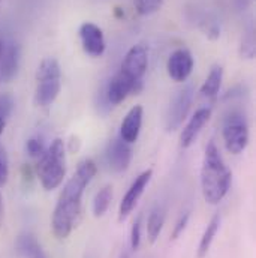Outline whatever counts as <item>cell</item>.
I'll return each instance as SVG.
<instances>
[{
	"label": "cell",
	"mask_w": 256,
	"mask_h": 258,
	"mask_svg": "<svg viewBox=\"0 0 256 258\" xmlns=\"http://www.w3.org/2000/svg\"><path fill=\"white\" fill-rule=\"evenodd\" d=\"M96 171L95 161L84 159L64 185L51 218V228L57 239H66L76 227L82 207V194L96 176Z\"/></svg>",
	"instance_id": "cell-1"
},
{
	"label": "cell",
	"mask_w": 256,
	"mask_h": 258,
	"mask_svg": "<svg viewBox=\"0 0 256 258\" xmlns=\"http://www.w3.org/2000/svg\"><path fill=\"white\" fill-rule=\"evenodd\" d=\"M232 173L225 164L219 147L210 141L204 152L201 167V189L202 197L208 204H219L229 191Z\"/></svg>",
	"instance_id": "cell-2"
},
{
	"label": "cell",
	"mask_w": 256,
	"mask_h": 258,
	"mask_svg": "<svg viewBox=\"0 0 256 258\" xmlns=\"http://www.w3.org/2000/svg\"><path fill=\"white\" fill-rule=\"evenodd\" d=\"M38 159L36 174L44 189L53 191L59 188L66 176V149L63 140L56 138Z\"/></svg>",
	"instance_id": "cell-3"
},
{
	"label": "cell",
	"mask_w": 256,
	"mask_h": 258,
	"mask_svg": "<svg viewBox=\"0 0 256 258\" xmlns=\"http://www.w3.org/2000/svg\"><path fill=\"white\" fill-rule=\"evenodd\" d=\"M62 89V69L54 57H45L36 71V105L47 108L59 96Z\"/></svg>",
	"instance_id": "cell-4"
},
{
	"label": "cell",
	"mask_w": 256,
	"mask_h": 258,
	"mask_svg": "<svg viewBox=\"0 0 256 258\" xmlns=\"http://www.w3.org/2000/svg\"><path fill=\"white\" fill-rule=\"evenodd\" d=\"M222 135L225 147L232 155H240L249 144V125L243 113L232 111L223 120Z\"/></svg>",
	"instance_id": "cell-5"
},
{
	"label": "cell",
	"mask_w": 256,
	"mask_h": 258,
	"mask_svg": "<svg viewBox=\"0 0 256 258\" xmlns=\"http://www.w3.org/2000/svg\"><path fill=\"white\" fill-rule=\"evenodd\" d=\"M193 93H195V90L191 84L176 93V96L173 98V101L168 107L166 116H165L166 131L174 132L183 125V122L186 120V117L191 111V107H192Z\"/></svg>",
	"instance_id": "cell-6"
},
{
	"label": "cell",
	"mask_w": 256,
	"mask_h": 258,
	"mask_svg": "<svg viewBox=\"0 0 256 258\" xmlns=\"http://www.w3.org/2000/svg\"><path fill=\"white\" fill-rule=\"evenodd\" d=\"M148 66V51L142 44L133 45L123 59L120 71L133 83H142V77Z\"/></svg>",
	"instance_id": "cell-7"
},
{
	"label": "cell",
	"mask_w": 256,
	"mask_h": 258,
	"mask_svg": "<svg viewBox=\"0 0 256 258\" xmlns=\"http://www.w3.org/2000/svg\"><path fill=\"white\" fill-rule=\"evenodd\" d=\"M142 89V83H133L125 77L122 72H117L108 83L105 89V102L108 107H114L122 104L130 93H139Z\"/></svg>",
	"instance_id": "cell-8"
},
{
	"label": "cell",
	"mask_w": 256,
	"mask_h": 258,
	"mask_svg": "<svg viewBox=\"0 0 256 258\" xmlns=\"http://www.w3.org/2000/svg\"><path fill=\"white\" fill-rule=\"evenodd\" d=\"M153 171L151 170H145L142 171L129 186L128 192L125 194V197L122 198L120 207H119V221H125L129 215L133 212L135 206L138 204L141 195L144 194L145 188L148 186L150 180H151Z\"/></svg>",
	"instance_id": "cell-9"
},
{
	"label": "cell",
	"mask_w": 256,
	"mask_h": 258,
	"mask_svg": "<svg viewBox=\"0 0 256 258\" xmlns=\"http://www.w3.org/2000/svg\"><path fill=\"white\" fill-rule=\"evenodd\" d=\"M79 39L82 50L92 56V57H101L105 53L107 44H105V36L104 32L99 26L95 23H84L79 27Z\"/></svg>",
	"instance_id": "cell-10"
},
{
	"label": "cell",
	"mask_w": 256,
	"mask_h": 258,
	"mask_svg": "<svg viewBox=\"0 0 256 258\" xmlns=\"http://www.w3.org/2000/svg\"><path fill=\"white\" fill-rule=\"evenodd\" d=\"M166 71L171 80L177 83L186 81L193 71L192 53L188 48H179L173 51L166 62Z\"/></svg>",
	"instance_id": "cell-11"
},
{
	"label": "cell",
	"mask_w": 256,
	"mask_h": 258,
	"mask_svg": "<svg viewBox=\"0 0 256 258\" xmlns=\"http://www.w3.org/2000/svg\"><path fill=\"white\" fill-rule=\"evenodd\" d=\"M132 149L130 144L123 141L120 137L110 141L107 149V162L110 168L116 173L126 171L132 161Z\"/></svg>",
	"instance_id": "cell-12"
},
{
	"label": "cell",
	"mask_w": 256,
	"mask_h": 258,
	"mask_svg": "<svg viewBox=\"0 0 256 258\" xmlns=\"http://www.w3.org/2000/svg\"><path fill=\"white\" fill-rule=\"evenodd\" d=\"M210 117H211L210 107H201L195 111V114L191 117V120L188 122V125L183 128L182 134H180V144L183 149H188L192 146L195 140L198 138V135L201 134V131L208 123Z\"/></svg>",
	"instance_id": "cell-13"
},
{
	"label": "cell",
	"mask_w": 256,
	"mask_h": 258,
	"mask_svg": "<svg viewBox=\"0 0 256 258\" xmlns=\"http://www.w3.org/2000/svg\"><path fill=\"white\" fill-rule=\"evenodd\" d=\"M142 117H144V110L141 105H135L129 110L126 117L122 122L120 126V138L129 144L135 143L139 137L141 126H142Z\"/></svg>",
	"instance_id": "cell-14"
},
{
	"label": "cell",
	"mask_w": 256,
	"mask_h": 258,
	"mask_svg": "<svg viewBox=\"0 0 256 258\" xmlns=\"http://www.w3.org/2000/svg\"><path fill=\"white\" fill-rule=\"evenodd\" d=\"M20 57H21L20 45L15 42L6 44L5 53L0 59V78H2V81L8 83L17 75L18 68H20Z\"/></svg>",
	"instance_id": "cell-15"
},
{
	"label": "cell",
	"mask_w": 256,
	"mask_h": 258,
	"mask_svg": "<svg viewBox=\"0 0 256 258\" xmlns=\"http://www.w3.org/2000/svg\"><path fill=\"white\" fill-rule=\"evenodd\" d=\"M17 251L24 258H48L44 252L41 243L30 233H23L17 237Z\"/></svg>",
	"instance_id": "cell-16"
},
{
	"label": "cell",
	"mask_w": 256,
	"mask_h": 258,
	"mask_svg": "<svg viewBox=\"0 0 256 258\" xmlns=\"http://www.w3.org/2000/svg\"><path fill=\"white\" fill-rule=\"evenodd\" d=\"M222 81H223V68L220 64H213V68L210 69L204 84L199 89L201 96H204L207 99H214L219 95V90L222 87Z\"/></svg>",
	"instance_id": "cell-17"
},
{
	"label": "cell",
	"mask_w": 256,
	"mask_h": 258,
	"mask_svg": "<svg viewBox=\"0 0 256 258\" xmlns=\"http://www.w3.org/2000/svg\"><path fill=\"white\" fill-rule=\"evenodd\" d=\"M163 224H165V207L162 204H156L151 209L148 219H147V234L151 243H154L157 237L160 236Z\"/></svg>",
	"instance_id": "cell-18"
},
{
	"label": "cell",
	"mask_w": 256,
	"mask_h": 258,
	"mask_svg": "<svg viewBox=\"0 0 256 258\" xmlns=\"http://www.w3.org/2000/svg\"><path fill=\"white\" fill-rule=\"evenodd\" d=\"M220 221H222V218L217 213L208 222V225H207V228H205V231H204V234H202V237L199 240V245H198V258L207 257V254H208V251L211 248V243H213V240H214V237H216V234H217V231L220 228Z\"/></svg>",
	"instance_id": "cell-19"
},
{
	"label": "cell",
	"mask_w": 256,
	"mask_h": 258,
	"mask_svg": "<svg viewBox=\"0 0 256 258\" xmlns=\"http://www.w3.org/2000/svg\"><path fill=\"white\" fill-rule=\"evenodd\" d=\"M113 200V188L110 185H105L104 188H101L98 194L95 195L93 200V215L96 218H101L107 213L110 204Z\"/></svg>",
	"instance_id": "cell-20"
},
{
	"label": "cell",
	"mask_w": 256,
	"mask_h": 258,
	"mask_svg": "<svg viewBox=\"0 0 256 258\" xmlns=\"http://www.w3.org/2000/svg\"><path fill=\"white\" fill-rule=\"evenodd\" d=\"M163 0H135V8L141 15H151L157 12Z\"/></svg>",
	"instance_id": "cell-21"
},
{
	"label": "cell",
	"mask_w": 256,
	"mask_h": 258,
	"mask_svg": "<svg viewBox=\"0 0 256 258\" xmlns=\"http://www.w3.org/2000/svg\"><path fill=\"white\" fill-rule=\"evenodd\" d=\"M45 144L41 138H30L26 143V152L29 153V156L32 158H39L44 152H45Z\"/></svg>",
	"instance_id": "cell-22"
},
{
	"label": "cell",
	"mask_w": 256,
	"mask_h": 258,
	"mask_svg": "<svg viewBox=\"0 0 256 258\" xmlns=\"http://www.w3.org/2000/svg\"><path fill=\"white\" fill-rule=\"evenodd\" d=\"M189 219H191V212L186 210V212L179 218V221H177L176 225H174V230H173V234H171V239H173V240H177V239L183 234V231L186 230V227H188V224H189Z\"/></svg>",
	"instance_id": "cell-23"
},
{
	"label": "cell",
	"mask_w": 256,
	"mask_h": 258,
	"mask_svg": "<svg viewBox=\"0 0 256 258\" xmlns=\"http://www.w3.org/2000/svg\"><path fill=\"white\" fill-rule=\"evenodd\" d=\"M141 245V216L136 218L130 228V249L136 251Z\"/></svg>",
	"instance_id": "cell-24"
},
{
	"label": "cell",
	"mask_w": 256,
	"mask_h": 258,
	"mask_svg": "<svg viewBox=\"0 0 256 258\" xmlns=\"http://www.w3.org/2000/svg\"><path fill=\"white\" fill-rule=\"evenodd\" d=\"M14 110V99L11 95H2L0 96V117L6 119Z\"/></svg>",
	"instance_id": "cell-25"
},
{
	"label": "cell",
	"mask_w": 256,
	"mask_h": 258,
	"mask_svg": "<svg viewBox=\"0 0 256 258\" xmlns=\"http://www.w3.org/2000/svg\"><path fill=\"white\" fill-rule=\"evenodd\" d=\"M9 168H8V159L5 156V152L0 150V186H3L8 180Z\"/></svg>",
	"instance_id": "cell-26"
},
{
	"label": "cell",
	"mask_w": 256,
	"mask_h": 258,
	"mask_svg": "<svg viewBox=\"0 0 256 258\" xmlns=\"http://www.w3.org/2000/svg\"><path fill=\"white\" fill-rule=\"evenodd\" d=\"M205 35L210 38V39H217L220 36V27L214 23H211L208 26V29H205Z\"/></svg>",
	"instance_id": "cell-27"
},
{
	"label": "cell",
	"mask_w": 256,
	"mask_h": 258,
	"mask_svg": "<svg viewBox=\"0 0 256 258\" xmlns=\"http://www.w3.org/2000/svg\"><path fill=\"white\" fill-rule=\"evenodd\" d=\"M5 48H6V42L0 38V59H2V56L5 53Z\"/></svg>",
	"instance_id": "cell-28"
},
{
	"label": "cell",
	"mask_w": 256,
	"mask_h": 258,
	"mask_svg": "<svg viewBox=\"0 0 256 258\" xmlns=\"http://www.w3.org/2000/svg\"><path fill=\"white\" fill-rule=\"evenodd\" d=\"M2 221H3V198L0 194V225H2Z\"/></svg>",
	"instance_id": "cell-29"
},
{
	"label": "cell",
	"mask_w": 256,
	"mask_h": 258,
	"mask_svg": "<svg viewBox=\"0 0 256 258\" xmlns=\"http://www.w3.org/2000/svg\"><path fill=\"white\" fill-rule=\"evenodd\" d=\"M3 129H5V119L0 117V135L3 134Z\"/></svg>",
	"instance_id": "cell-30"
},
{
	"label": "cell",
	"mask_w": 256,
	"mask_h": 258,
	"mask_svg": "<svg viewBox=\"0 0 256 258\" xmlns=\"http://www.w3.org/2000/svg\"><path fill=\"white\" fill-rule=\"evenodd\" d=\"M120 258H129V252L125 249V251H122V254H120Z\"/></svg>",
	"instance_id": "cell-31"
}]
</instances>
